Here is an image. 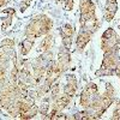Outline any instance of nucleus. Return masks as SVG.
<instances>
[{
  "mask_svg": "<svg viewBox=\"0 0 120 120\" xmlns=\"http://www.w3.org/2000/svg\"><path fill=\"white\" fill-rule=\"evenodd\" d=\"M51 28H52V21L48 19L47 17H45V16H41V17L34 19V21L28 25L26 31H25V36L35 40L40 36L47 34Z\"/></svg>",
  "mask_w": 120,
  "mask_h": 120,
  "instance_id": "obj_1",
  "label": "nucleus"
},
{
  "mask_svg": "<svg viewBox=\"0 0 120 120\" xmlns=\"http://www.w3.org/2000/svg\"><path fill=\"white\" fill-rule=\"evenodd\" d=\"M102 48L105 52H109V51H114V49H119V37L116 35V33L113 29H108L107 31H105L103 36H102V43H101Z\"/></svg>",
  "mask_w": 120,
  "mask_h": 120,
  "instance_id": "obj_2",
  "label": "nucleus"
},
{
  "mask_svg": "<svg viewBox=\"0 0 120 120\" xmlns=\"http://www.w3.org/2000/svg\"><path fill=\"white\" fill-rule=\"evenodd\" d=\"M60 35L63 37V43H64V47L65 48H70L71 47V42H72V36H73V28L70 25V24H66L61 31H60Z\"/></svg>",
  "mask_w": 120,
  "mask_h": 120,
  "instance_id": "obj_3",
  "label": "nucleus"
},
{
  "mask_svg": "<svg viewBox=\"0 0 120 120\" xmlns=\"http://www.w3.org/2000/svg\"><path fill=\"white\" fill-rule=\"evenodd\" d=\"M118 8L116 0H107L106 4V10H105V18L106 21H112V18L114 17L115 12Z\"/></svg>",
  "mask_w": 120,
  "mask_h": 120,
  "instance_id": "obj_4",
  "label": "nucleus"
},
{
  "mask_svg": "<svg viewBox=\"0 0 120 120\" xmlns=\"http://www.w3.org/2000/svg\"><path fill=\"white\" fill-rule=\"evenodd\" d=\"M91 35H93L91 33L85 31V30H81V33L78 34V37H77V48H78V51H83L84 47L86 46V43L89 42Z\"/></svg>",
  "mask_w": 120,
  "mask_h": 120,
  "instance_id": "obj_5",
  "label": "nucleus"
},
{
  "mask_svg": "<svg viewBox=\"0 0 120 120\" xmlns=\"http://www.w3.org/2000/svg\"><path fill=\"white\" fill-rule=\"evenodd\" d=\"M76 89H77L76 78H75V76H70L68 77V82H67V84H66V86L64 89V94L71 98L75 95V93H76Z\"/></svg>",
  "mask_w": 120,
  "mask_h": 120,
  "instance_id": "obj_6",
  "label": "nucleus"
},
{
  "mask_svg": "<svg viewBox=\"0 0 120 120\" xmlns=\"http://www.w3.org/2000/svg\"><path fill=\"white\" fill-rule=\"evenodd\" d=\"M33 43H34V40L33 38H30V37L24 38V41L21 43V53L25 55L30 51V48L33 47Z\"/></svg>",
  "mask_w": 120,
  "mask_h": 120,
  "instance_id": "obj_7",
  "label": "nucleus"
},
{
  "mask_svg": "<svg viewBox=\"0 0 120 120\" xmlns=\"http://www.w3.org/2000/svg\"><path fill=\"white\" fill-rule=\"evenodd\" d=\"M52 45H53V36L52 35H47L46 38H43V41H42L41 46H40V48H41L43 52H48L49 48L52 47Z\"/></svg>",
  "mask_w": 120,
  "mask_h": 120,
  "instance_id": "obj_8",
  "label": "nucleus"
},
{
  "mask_svg": "<svg viewBox=\"0 0 120 120\" xmlns=\"http://www.w3.org/2000/svg\"><path fill=\"white\" fill-rule=\"evenodd\" d=\"M61 1L64 3L66 10H70V11H71V10H72V6H73V0H61Z\"/></svg>",
  "mask_w": 120,
  "mask_h": 120,
  "instance_id": "obj_9",
  "label": "nucleus"
},
{
  "mask_svg": "<svg viewBox=\"0 0 120 120\" xmlns=\"http://www.w3.org/2000/svg\"><path fill=\"white\" fill-rule=\"evenodd\" d=\"M113 119H120V101L118 102V108L115 109V112H114Z\"/></svg>",
  "mask_w": 120,
  "mask_h": 120,
  "instance_id": "obj_10",
  "label": "nucleus"
},
{
  "mask_svg": "<svg viewBox=\"0 0 120 120\" xmlns=\"http://www.w3.org/2000/svg\"><path fill=\"white\" fill-rule=\"evenodd\" d=\"M4 4H5V1H4V0H0V7H1Z\"/></svg>",
  "mask_w": 120,
  "mask_h": 120,
  "instance_id": "obj_11",
  "label": "nucleus"
}]
</instances>
